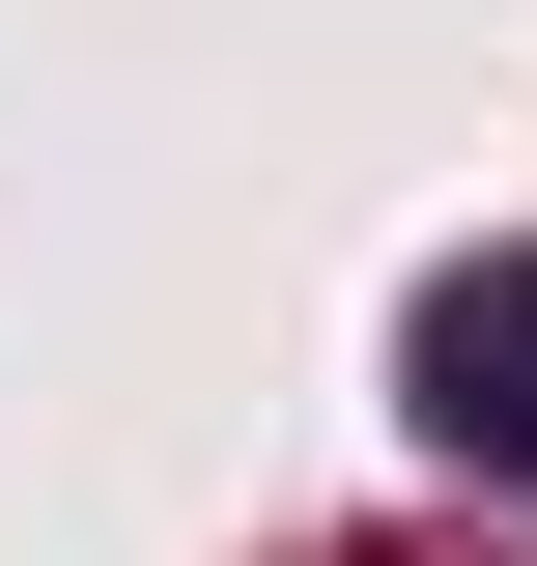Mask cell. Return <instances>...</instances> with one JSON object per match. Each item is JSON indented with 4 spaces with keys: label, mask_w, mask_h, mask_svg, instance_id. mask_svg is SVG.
Segmentation results:
<instances>
[{
    "label": "cell",
    "mask_w": 537,
    "mask_h": 566,
    "mask_svg": "<svg viewBox=\"0 0 537 566\" xmlns=\"http://www.w3.org/2000/svg\"><path fill=\"white\" fill-rule=\"evenodd\" d=\"M424 424H453L481 482H537V255H453V283H424Z\"/></svg>",
    "instance_id": "1"
}]
</instances>
